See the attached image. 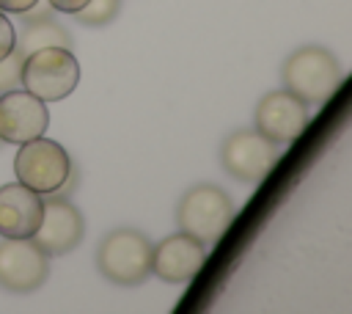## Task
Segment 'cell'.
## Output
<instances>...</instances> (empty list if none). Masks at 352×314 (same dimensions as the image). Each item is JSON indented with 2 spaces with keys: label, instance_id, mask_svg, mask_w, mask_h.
Returning a JSON list of instances; mask_svg holds the SVG:
<instances>
[{
  "label": "cell",
  "instance_id": "1",
  "mask_svg": "<svg viewBox=\"0 0 352 314\" xmlns=\"http://www.w3.org/2000/svg\"><path fill=\"white\" fill-rule=\"evenodd\" d=\"M280 80H283V88L292 91L294 96H300L302 102L322 105L341 85L344 69H341L338 58L327 47H322V44H305V47L294 50L283 61Z\"/></svg>",
  "mask_w": 352,
  "mask_h": 314
},
{
  "label": "cell",
  "instance_id": "2",
  "mask_svg": "<svg viewBox=\"0 0 352 314\" xmlns=\"http://www.w3.org/2000/svg\"><path fill=\"white\" fill-rule=\"evenodd\" d=\"M176 226L179 231L192 234L206 248L214 245L231 226L236 209L231 196L217 185H192L182 193L176 204Z\"/></svg>",
  "mask_w": 352,
  "mask_h": 314
},
{
  "label": "cell",
  "instance_id": "3",
  "mask_svg": "<svg viewBox=\"0 0 352 314\" xmlns=\"http://www.w3.org/2000/svg\"><path fill=\"white\" fill-rule=\"evenodd\" d=\"M151 240L138 229H116L96 248L99 273L118 286H138L151 275Z\"/></svg>",
  "mask_w": 352,
  "mask_h": 314
},
{
  "label": "cell",
  "instance_id": "4",
  "mask_svg": "<svg viewBox=\"0 0 352 314\" xmlns=\"http://www.w3.org/2000/svg\"><path fill=\"white\" fill-rule=\"evenodd\" d=\"M80 83V63L72 47H41L25 55L19 69V85L41 102L66 99Z\"/></svg>",
  "mask_w": 352,
  "mask_h": 314
},
{
  "label": "cell",
  "instance_id": "5",
  "mask_svg": "<svg viewBox=\"0 0 352 314\" xmlns=\"http://www.w3.org/2000/svg\"><path fill=\"white\" fill-rule=\"evenodd\" d=\"M72 157L69 151L52 140V138H33L19 143V151L14 154V174L16 182L36 190L38 196H52L60 190V185L72 174Z\"/></svg>",
  "mask_w": 352,
  "mask_h": 314
},
{
  "label": "cell",
  "instance_id": "6",
  "mask_svg": "<svg viewBox=\"0 0 352 314\" xmlns=\"http://www.w3.org/2000/svg\"><path fill=\"white\" fill-rule=\"evenodd\" d=\"M280 149L256 129H234L220 146V163L228 176L245 185H258L278 163Z\"/></svg>",
  "mask_w": 352,
  "mask_h": 314
},
{
  "label": "cell",
  "instance_id": "7",
  "mask_svg": "<svg viewBox=\"0 0 352 314\" xmlns=\"http://www.w3.org/2000/svg\"><path fill=\"white\" fill-rule=\"evenodd\" d=\"M308 121H311L308 102H302L300 96H294L286 88H275L258 99L256 116H253V124H256L253 129L261 132L275 146H289L302 135Z\"/></svg>",
  "mask_w": 352,
  "mask_h": 314
},
{
  "label": "cell",
  "instance_id": "8",
  "mask_svg": "<svg viewBox=\"0 0 352 314\" xmlns=\"http://www.w3.org/2000/svg\"><path fill=\"white\" fill-rule=\"evenodd\" d=\"M50 275V256L28 240H0V286L8 292H33L44 286Z\"/></svg>",
  "mask_w": 352,
  "mask_h": 314
},
{
  "label": "cell",
  "instance_id": "9",
  "mask_svg": "<svg viewBox=\"0 0 352 314\" xmlns=\"http://www.w3.org/2000/svg\"><path fill=\"white\" fill-rule=\"evenodd\" d=\"M85 234V218L82 212L66 198L52 193L44 201V215L41 223L36 229V234L30 237L47 256H63L69 251H74L80 245Z\"/></svg>",
  "mask_w": 352,
  "mask_h": 314
},
{
  "label": "cell",
  "instance_id": "10",
  "mask_svg": "<svg viewBox=\"0 0 352 314\" xmlns=\"http://www.w3.org/2000/svg\"><path fill=\"white\" fill-rule=\"evenodd\" d=\"M50 127L47 102L33 96L25 88H11L0 94V140L3 143H25L44 135Z\"/></svg>",
  "mask_w": 352,
  "mask_h": 314
},
{
  "label": "cell",
  "instance_id": "11",
  "mask_svg": "<svg viewBox=\"0 0 352 314\" xmlns=\"http://www.w3.org/2000/svg\"><path fill=\"white\" fill-rule=\"evenodd\" d=\"M206 259V245L187 231L168 234L151 248V273L165 284H187Z\"/></svg>",
  "mask_w": 352,
  "mask_h": 314
},
{
  "label": "cell",
  "instance_id": "12",
  "mask_svg": "<svg viewBox=\"0 0 352 314\" xmlns=\"http://www.w3.org/2000/svg\"><path fill=\"white\" fill-rule=\"evenodd\" d=\"M44 215V198L22 182L0 185V237L28 240Z\"/></svg>",
  "mask_w": 352,
  "mask_h": 314
},
{
  "label": "cell",
  "instance_id": "13",
  "mask_svg": "<svg viewBox=\"0 0 352 314\" xmlns=\"http://www.w3.org/2000/svg\"><path fill=\"white\" fill-rule=\"evenodd\" d=\"M14 47L22 55H30L33 50H41V47H72V33L60 22H55V17L38 19V22H19Z\"/></svg>",
  "mask_w": 352,
  "mask_h": 314
},
{
  "label": "cell",
  "instance_id": "14",
  "mask_svg": "<svg viewBox=\"0 0 352 314\" xmlns=\"http://www.w3.org/2000/svg\"><path fill=\"white\" fill-rule=\"evenodd\" d=\"M121 0H88L80 11H74V19L85 28H102L118 17Z\"/></svg>",
  "mask_w": 352,
  "mask_h": 314
},
{
  "label": "cell",
  "instance_id": "15",
  "mask_svg": "<svg viewBox=\"0 0 352 314\" xmlns=\"http://www.w3.org/2000/svg\"><path fill=\"white\" fill-rule=\"evenodd\" d=\"M22 61H25V55H22L16 47L0 61V94H3V91H11V88H19V69H22Z\"/></svg>",
  "mask_w": 352,
  "mask_h": 314
},
{
  "label": "cell",
  "instance_id": "16",
  "mask_svg": "<svg viewBox=\"0 0 352 314\" xmlns=\"http://www.w3.org/2000/svg\"><path fill=\"white\" fill-rule=\"evenodd\" d=\"M14 41H16V28L6 17V11H0V61L14 50Z\"/></svg>",
  "mask_w": 352,
  "mask_h": 314
},
{
  "label": "cell",
  "instance_id": "17",
  "mask_svg": "<svg viewBox=\"0 0 352 314\" xmlns=\"http://www.w3.org/2000/svg\"><path fill=\"white\" fill-rule=\"evenodd\" d=\"M16 17H19V22H38V19H50V17H55V8H52L47 0H36L30 8L19 11Z\"/></svg>",
  "mask_w": 352,
  "mask_h": 314
},
{
  "label": "cell",
  "instance_id": "18",
  "mask_svg": "<svg viewBox=\"0 0 352 314\" xmlns=\"http://www.w3.org/2000/svg\"><path fill=\"white\" fill-rule=\"evenodd\" d=\"M55 11H63V14H74V11H80L88 0H47Z\"/></svg>",
  "mask_w": 352,
  "mask_h": 314
},
{
  "label": "cell",
  "instance_id": "19",
  "mask_svg": "<svg viewBox=\"0 0 352 314\" xmlns=\"http://www.w3.org/2000/svg\"><path fill=\"white\" fill-rule=\"evenodd\" d=\"M36 0H0V11H6V14H19V11H25V8H30Z\"/></svg>",
  "mask_w": 352,
  "mask_h": 314
},
{
  "label": "cell",
  "instance_id": "20",
  "mask_svg": "<svg viewBox=\"0 0 352 314\" xmlns=\"http://www.w3.org/2000/svg\"><path fill=\"white\" fill-rule=\"evenodd\" d=\"M0 149H3V140H0Z\"/></svg>",
  "mask_w": 352,
  "mask_h": 314
}]
</instances>
